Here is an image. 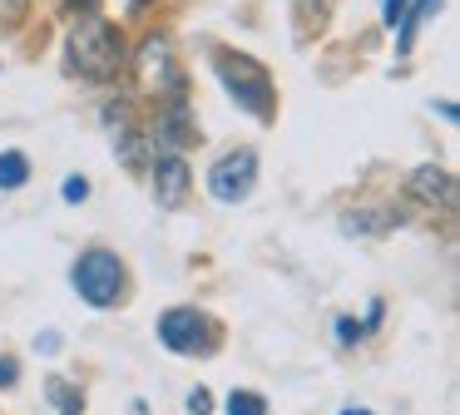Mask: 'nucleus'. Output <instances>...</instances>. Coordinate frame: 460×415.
Instances as JSON below:
<instances>
[{
	"label": "nucleus",
	"mask_w": 460,
	"mask_h": 415,
	"mask_svg": "<svg viewBox=\"0 0 460 415\" xmlns=\"http://www.w3.org/2000/svg\"><path fill=\"white\" fill-rule=\"evenodd\" d=\"M406 188H411V198H416V203H426V208L440 203V213H450V208H456V178H450L446 168H436V163L416 168Z\"/></svg>",
	"instance_id": "nucleus-7"
},
{
	"label": "nucleus",
	"mask_w": 460,
	"mask_h": 415,
	"mask_svg": "<svg viewBox=\"0 0 460 415\" xmlns=\"http://www.w3.org/2000/svg\"><path fill=\"white\" fill-rule=\"evenodd\" d=\"M144 5H149V0H124V10H129V15H139Z\"/></svg>",
	"instance_id": "nucleus-20"
},
{
	"label": "nucleus",
	"mask_w": 460,
	"mask_h": 415,
	"mask_svg": "<svg viewBox=\"0 0 460 415\" xmlns=\"http://www.w3.org/2000/svg\"><path fill=\"white\" fill-rule=\"evenodd\" d=\"M70 282H75V292L84 296L90 306H119V296H124V262H119V252H110V247H90V252H80L75 257V267H70Z\"/></svg>",
	"instance_id": "nucleus-3"
},
{
	"label": "nucleus",
	"mask_w": 460,
	"mask_h": 415,
	"mask_svg": "<svg viewBox=\"0 0 460 415\" xmlns=\"http://www.w3.org/2000/svg\"><path fill=\"white\" fill-rule=\"evenodd\" d=\"M31 183V158L21 148H5L0 154V193H15V188Z\"/></svg>",
	"instance_id": "nucleus-9"
},
{
	"label": "nucleus",
	"mask_w": 460,
	"mask_h": 415,
	"mask_svg": "<svg viewBox=\"0 0 460 415\" xmlns=\"http://www.w3.org/2000/svg\"><path fill=\"white\" fill-rule=\"evenodd\" d=\"M213 322L199 312V306H169L159 316V341L169 346L173 356H199V351H213Z\"/></svg>",
	"instance_id": "nucleus-4"
},
{
	"label": "nucleus",
	"mask_w": 460,
	"mask_h": 415,
	"mask_svg": "<svg viewBox=\"0 0 460 415\" xmlns=\"http://www.w3.org/2000/svg\"><path fill=\"white\" fill-rule=\"evenodd\" d=\"M124 65H129V49H124L119 25H110V20L94 15V10H80V20H75L70 35H65V69L80 75V79L104 84V79H119Z\"/></svg>",
	"instance_id": "nucleus-1"
},
{
	"label": "nucleus",
	"mask_w": 460,
	"mask_h": 415,
	"mask_svg": "<svg viewBox=\"0 0 460 415\" xmlns=\"http://www.w3.org/2000/svg\"><path fill=\"white\" fill-rule=\"evenodd\" d=\"M228 415H268V401L252 391H233L228 395Z\"/></svg>",
	"instance_id": "nucleus-12"
},
{
	"label": "nucleus",
	"mask_w": 460,
	"mask_h": 415,
	"mask_svg": "<svg viewBox=\"0 0 460 415\" xmlns=\"http://www.w3.org/2000/svg\"><path fill=\"white\" fill-rule=\"evenodd\" d=\"M436 10H440V0H411V5H406V15H401V25H396V49H401V55L416 45V30L426 25Z\"/></svg>",
	"instance_id": "nucleus-8"
},
{
	"label": "nucleus",
	"mask_w": 460,
	"mask_h": 415,
	"mask_svg": "<svg viewBox=\"0 0 460 415\" xmlns=\"http://www.w3.org/2000/svg\"><path fill=\"white\" fill-rule=\"evenodd\" d=\"M213 69H218L223 89H228L233 99H238L243 109H248L252 119H262L268 124L272 119V75L258 65L252 55H238V49H213Z\"/></svg>",
	"instance_id": "nucleus-2"
},
{
	"label": "nucleus",
	"mask_w": 460,
	"mask_h": 415,
	"mask_svg": "<svg viewBox=\"0 0 460 415\" xmlns=\"http://www.w3.org/2000/svg\"><path fill=\"white\" fill-rule=\"evenodd\" d=\"M15 375H21V361H15V356H0V391H11Z\"/></svg>",
	"instance_id": "nucleus-17"
},
{
	"label": "nucleus",
	"mask_w": 460,
	"mask_h": 415,
	"mask_svg": "<svg viewBox=\"0 0 460 415\" xmlns=\"http://www.w3.org/2000/svg\"><path fill=\"white\" fill-rule=\"evenodd\" d=\"M189 163H183V154H154V198H159V208H179L183 198H189Z\"/></svg>",
	"instance_id": "nucleus-6"
},
{
	"label": "nucleus",
	"mask_w": 460,
	"mask_h": 415,
	"mask_svg": "<svg viewBox=\"0 0 460 415\" xmlns=\"http://www.w3.org/2000/svg\"><path fill=\"white\" fill-rule=\"evenodd\" d=\"M208 411H213V395L208 391H193L189 395V415H208Z\"/></svg>",
	"instance_id": "nucleus-18"
},
{
	"label": "nucleus",
	"mask_w": 460,
	"mask_h": 415,
	"mask_svg": "<svg viewBox=\"0 0 460 415\" xmlns=\"http://www.w3.org/2000/svg\"><path fill=\"white\" fill-rule=\"evenodd\" d=\"M367 331H371V326H357V322H347V316L337 322V336H341V346H357Z\"/></svg>",
	"instance_id": "nucleus-15"
},
{
	"label": "nucleus",
	"mask_w": 460,
	"mask_h": 415,
	"mask_svg": "<svg viewBox=\"0 0 460 415\" xmlns=\"http://www.w3.org/2000/svg\"><path fill=\"white\" fill-rule=\"evenodd\" d=\"M25 20V0H0V30H11Z\"/></svg>",
	"instance_id": "nucleus-14"
},
{
	"label": "nucleus",
	"mask_w": 460,
	"mask_h": 415,
	"mask_svg": "<svg viewBox=\"0 0 460 415\" xmlns=\"http://www.w3.org/2000/svg\"><path fill=\"white\" fill-rule=\"evenodd\" d=\"M252 183H258V154L252 148H233L208 168V193L218 203H248Z\"/></svg>",
	"instance_id": "nucleus-5"
},
{
	"label": "nucleus",
	"mask_w": 460,
	"mask_h": 415,
	"mask_svg": "<svg viewBox=\"0 0 460 415\" xmlns=\"http://www.w3.org/2000/svg\"><path fill=\"white\" fill-rule=\"evenodd\" d=\"M45 395L55 401V411H60V415H84V391H80V385H70L65 375H50V381H45Z\"/></svg>",
	"instance_id": "nucleus-10"
},
{
	"label": "nucleus",
	"mask_w": 460,
	"mask_h": 415,
	"mask_svg": "<svg viewBox=\"0 0 460 415\" xmlns=\"http://www.w3.org/2000/svg\"><path fill=\"white\" fill-rule=\"evenodd\" d=\"M341 233H391V217H381V213H347V217H341Z\"/></svg>",
	"instance_id": "nucleus-11"
},
{
	"label": "nucleus",
	"mask_w": 460,
	"mask_h": 415,
	"mask_svg": "<svg viewBox=\"0 0 460 415\" xmlns=\"http://www.w3.org/2000/svg\"><path fill=\"white\" fill-rule=\"evenodd\" d=\"M35 351H45V356H55V351H60V336H55V331H45V336H35Z\"/></svg>",
	"instance_id": "nucleus-19"
},
{
	"label": "nucleus",
	"mask_w": 460,
	"mask_h": 415,
	"mask_svg": "<svg viewBox=\"0 0 460 415\" xmlns=\"http://www.w3.org/2000/svg\"><path fill=\"white\" fill-rule=\"evenodd\" d=\"M60 193H65V203H84V198H90V178H84V173H70Z\"/></svg>",
	"instance_id": "nucleus-13"
},
{
	"label": "nucleus",
	"mask_w": 460,
	"mask_h": 415,
	"mask_svg": "<svg viewBox=\"0 0 460 415\" xmlns=\"http://www.w3.org/2000/svg\"><path fill=\"white\" fill-rule=\"evenodd\" d=\"M406 5H411V0H381V20H386V25L396 30V25H401V15H406Z\"/></svg>",
	"instance_id": "nucleus-16"
},
{
	"label": "nucleus",
	"mask_w": 460,
	"mask_h": 415,
	"mask_svg": "<svg viewBox=\"0 0 460 415\" xmlns=\"http://www.w3.org/2000/svg\"><path fill=\"white\" fill-rule=\"evenodd\" d=\"M65 5H75V10H94V0H65Z\"/></svg>",
	"instance_id": "nucleus-21"
},
{
	"label": "nucleus",
	"mask_w": 460,
	"mask_h": 415,
	"mask_svg": "<svg viewBox=\"0 0 460 415\" xmlns=\"http://www.w3.org/2000/svg\"><path fill=\"white\" fill-rule=\"evenodd\" d=\"M341 415H371V411H367V405H347Z\"/></svg>",
	"instance_id": "nucleus-22"
}]
</instances>
